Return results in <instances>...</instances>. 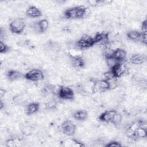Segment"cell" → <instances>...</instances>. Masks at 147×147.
I'll list each match as a JSON object with an SVG mask.
<instances>
[{
    "label": "cell",
    "mask_w": 147,
    "mask_h": 147,
    "mask_svg": "<svg viewBox=\"0 0 147 147\" xmlns=\"http://www.w3.org/2000/svg\"><path fill=\"white\" fill-rule=\"evenodd\" d=\"M87 10L88 9L83 6L73 7L65 11L64 16L69 19L81 18L87 14Z\"/></svg>",
    "instance_id": "cell-1"
},
{
    "label": "cell",
    "mask_w": 147,
    "mask_h": 147,
    "mask_svg": "<svg viewBox=\"0 0 147 147\" xmlns=\"http://www.w3.org/2000/svg\"><path fill=\"white\" fill-rule=\"evenodd\" d=\"M10 30L13 33L20 34L23 32L25 27V21L22 18L14 20L10 24Z\"/></svg>",
    "instance_id": "cell-2"
},
{
    "label": "cell",
    "mask_w": 147,
    "mask_h": 147,
    "mask_svg": "<svg viewBox=\"0 0 147 147\" xmlns=\"http://www.w3.org/2000/svg\"><path fill=\"white\" fill-rule=\"evenodd\" d=\"M110 88L109 81L105 79L99 80L95 82L92 86V91L95 93L105 92Z\"/></svg>",
    "instance_id": "cell-3"
},
{
    "label": "cell",
    "mask_w": 147,
    "mask_h": 147,
    "mask_svg": "<svg viewBox=\"0 0 147 147\" xmlns=\"http://www.w3.org/2000/svg\"><path fill=\"white\" fill-rule=\"evenodd\" d=\"M94 38L88 36L84 34L76 42V45L80 49H85L90 48L95 44Z\"/></svg>",
    "instance_id": "cell-4"
},
{
    "label": "cell",
    "mask_w": 147,
    "mask_h": 147,
    "mask_svg": "<svg viewBox=\"0 0 147 147\" xmlns=\"http://www.w3.org/2000/svg\"><path fill=\"white\" fill-rule=\"evenodd\" d=\"M44 74L42 72L38 69H33L28 71L25 75V78L30 81L38 82L44 79Z\"/></svg>",
    "instance_id": "cell-5"
},
{
    "label": "cell",
    "mask_w": 147,
    "mask_h": 147,
    "mask_svg": "<svg viewBox=\"0 0 147 147\" xmlns=\"http://www.w3.org/2000/svg\"><path fill=\"white\" fill-rule=\"evenodd\" d=\"M63 133L67 136H72L76 131V126L70 120H66L61 124Z\"/></svg>",
    "instance_id": "cell-6"
},
{
    "label": "cell",
    "mask_w": 147,
    "mask_h": 147,
    "mask_svg": "<svg viewBox=\"0 0 147 147\" xmlns=\"http://www.w3.org/2000/svg\"><path fill=\"white\" fill-rule=\"evenodd\" d=\"M59 96L63 99L70 100L74 98V93L73 90L67 87L61 86L58 91Z\"/></svg>",
    "instance_id": "cell-7"
},
{
    "label": "cell",
    "mask_w": 147,
    "mask_h": 147,
    "mask_svg": "<svg viewBox=\"0 0 147 147\" xmlns=\"http://www.w3.org/2000/svg\"><path fill=\"white\" fill-rule=\"evenodd\" d=\"M126 71V68L124 64L121 63H117L112 68H111V72L114 78H119L124 74Z\"/></svg>",
    "instance_id": "cell-8"
},
{
    "label": "cell",
    "mask_w": 147,
    "mask_h": 147,
    "mask_svg": "<svg viewBox=\"0 0 147 147\" xmlns=\"http://www.w3.org/2000/svg\"><path fill=\"white\" fill-rule=\"evenodd\" d=\"M117 112L115 110H107L103 113H102L99 117V119L103 122H111L112 123L116 114Z\"/></svg>",
    "instance_id": "cell-9"
},
{
    "label": "cell",
    "mask_w": 147,
    "mask_h": 147,
    "mask_svg": "<svg viewBox=\"0 0 147 147\" xmlns=\"http://www.w3.org/2000/svg\"><path fill=\"white\" fill-rule=\"evenodd\" d=\"M48 28V22L46 20H42L37 22L34 26L35 30L40 33H44Z\"/></svg>",
    "instance_id": "cell-10"
},
{
    "label": "cell",
    "mask_w": 147,
    "mask_h": 147,
    "mask_svg": "<svg viewBox=\"0 0 147 147\" xmlns=\"http://www.w3.org/2000/svg\"><path fill=\"white\" fill-rule=\"evenodd\" d=\"M110 55L119 62L120 61H122L125 59L126 56V52L123 49L117 48L114 50Z\"/></svg>",
    "instance_id": "cell-11"
},
{
    "label": "cell",
    "mask_w": 147,
    "mask_h": 147,
    "mask_svg": "<svg viewBox=\"0 0 147 147\" xmlns=\"http://www.w3.org/2000/svg\"><path fill=\"white\" fill-rule=\"evenodd\" d=\"M26 13L28 16L32 18H37L41 16V11L37 7L34 6L29 7L26 11Z\"/></svg>",
    "instance_id": "cell-12"
},
{
    "label": "cell",
    "mask_w": 147,
    "mask_h": 147,
    "mask_svg": "<svg viewBox=\"0 0 147 147\" xmlns=\"http://www.w3.org/2000/svg\"><path fill=\"white\" fill-rule=\"evenodd\" d=\"M146 60V57L141 54H135L132 55L130 58V61L132 64H141Z\"/></svg>",
    "instance_id": "cell-13"
},
{
    "label": "cell",
    "mask_w": 147,
    "mask_h": 147,
    "mask_svg": "<svg viewBox=\"0 0 147 147\" xmlns=\"http://www.w3.org/2000/svg\"><path fill=\"white\" fill-rule=\"evenodd\" d=\"M93 38L95 43L100 42L102 44H106L109 41L108 34L105 33H97Z\"/></svg>",
    "instance_id": "cell-14"
},
{
    "label": "cell",
    "mask_w": 147,
    "mask_h": 147,
    "mask_svg": "<svg viewBox=\"0 0 147 147\" xmlns=\"http://www.w3.org/2000/svg\"><path fill=\"white\" fill-rule=\"evenodd\" d=\"M127 37L134 41H141L142 33L137 30H131L127 34Z\"/></svg>",
    "instance_id": "cell-15"
},
{
    "label": "cell",
    "mask_w": 147,
    "mask_h": 147,
    "mask_svg": "<svg viewBox=\"0 0 147 147\" xmlns=\"http://www.w3.org/2000/svg\"><path fill=\"white\" fill-rule=\"evenodd\" d=\"M40 105L38 103H31L26 107V113L28 115H32L36 113L39 109Z\"/></svg>",
    "instance_id": "cell-16"
},
{
    "label": "cell",
    "mask_w": 147,
    "mask_h": 147,
    "mask_svg": "<svg viewBox=\"0 0 147 147\" xmlns=\"http://www.w3.org/2000/svg\"><path fill=\"white\" fill-rule=\"evenodd\" d=\"M7 76L10 80L14 81L19 79L22 76V74L18 71L10 70L7 74Z\"/></svg>",
    "instance_id": "cell-17"
},
{
    "label": "cell",
    "mask_w": 147,
    "mask_h": 147,
    "mask_svg": "<svg viewBox=\"0 0 147 147\" xmlns=\"http://www.w3.org/2000/svg\"><path fill=\"white\" fill-rule=\"evenodd\" d=\"M88 117V114L85 110H78L76 111L74 114V117L78 121H84Z\"/></svg>",
    "instance_id": "cell-18"
},
{
    "label": "cell",
    "mask_w": 147,
    "mask_h": 147,
    "mask_svg": "<svg viewBox=\"0 0 147 147\" xmlns=\"http://www.w3.org/2000/svg\"><path fill=\"white\" fill-rule=\"evenodd\" d=\"M71 63L72 65L78 68L83 67L84 65V63L83 60L80 57H72L71 58Z\"/></svg>",
    "instance_id": "cell-19"
},
{
    "label": "cell",
    "mask_w": 147,
    "mask_h": 147,
    "mask_svg": "<svg viewBox=\"0 0 147 147\" xmlns=\"http://www.w3.org/2000/svg\"><path fill=\"white\" fill-rule=\"evenodd\" d=\"M106 57V63L110 68H112L113 66H114L115 64L119 63V61L115 60L110 55H107Z\"/></svg>",
    "instance_id": "cell-20"
},
{
    "label": "cell",
    "mask_w": 147,
    "mask_h": 147,
    "mask_svg": "<svg viewBox=\"0 0 147 147\" xmlns=\"http://www.w3.org/2000/svg\"><path fill=\"white\" fill-rule=\"evenodd\" d=\"M21 142L19 139L17 138H11L9 139L6 141V146L10 147H16L19 145V144Z\"/></svg>",
    "instance_id": "cell-21"
},
{
    "label": "cell",
    "mask_w": 147,
    "mask_h": 147,
    "mask_svg": "<svg viewBox=\"0 0 147 147\" xmlns=\"http://www.w3.org/2000/svg\"><path fill=\"white\" fill-rule=\"evenodd\" d=\"M9 49L8 46H7L5 43H3L2 41L0 42V52L1 53H6Z\"/></svg>",
    "instance_id": "cell-22"
},
{
    "label": "cell",
    "mask_w": 147,
    "mask_h": 147,
    "mask_svg": "<svg viewBox=\"0 0 147 147\" xmlns=\"http://www.w3.org/2000/svg\"><path fill=\"white\" fill-rule=\"evenodd\" d=\"M121 121H122V116L120 114L117 113L112 122V123L114 125H118L121 123Z\"/></svg>",
    "instance_id": "cell-23"
},
{
    "label": "cell",
    "mask_w": 147,
    "mask_h": 147,
    "mask_svg": "<svg viewBox=\"0 0 147 147\" xmlns=\"http://www.w3.org/2000/svg\"><path fill=\"white\" fill-rule=\"evenodd\" d=\"M105 146H109V147H110V146H113V147H119V146H121L122 145H121V144L119 142H117V141H111V142H109L108 144H106Z\"/></svg>",
    "instance_id": "cell-24"
},
{
    "label": "cell",
    "mask_w": 147,
    "mask_h": 147,
    "mask_svg": "<svg viewBox=\"0 0 147 147\" xmlns=\"http://www.w3.org/2000/svg\"><path fill=\"white\" fill-rule=\"evenodd\" d=\"M146 27H147L146 20H145L142 23V25H141V29L142 30V32H146Z\"/></svg>",
    "instance_id": "cell-25"
},
{
    "label": "cell",
    "mask_w": 147,
    "mask_h": 147,
    "mask_svg": "<svg viewBox=\"0 0 147 147\" xmlns=\"http://www.w3.org/2000/svg\"><path fill=\"white\" fill-rule=\"evenodd\" d=\"M3 104L2 103V101H1V109L3 108Z\"/></svg>",
    "instance_id": "cell-26"
}]
</instances>
